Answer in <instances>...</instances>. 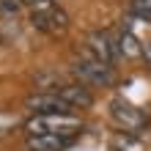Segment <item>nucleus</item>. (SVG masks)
<instances>
[{
    "mask_svg": "<svg viewBox=\"0 0 151 151\" xmlns=\"http://www.w3.org/2000/svg\"><path fill=\"white\" fill-rule=\"evenodd\" d=\"M83 129V118L74 113H44V115H30L25 124L28 135H63L74 137Z\"/></svg>",
    "mask_w": 151,
    "mask_h": 151,
    "instance_id": "obj_1",
    "label": "nucleus"
},
{
    "mask_svg": "<svg viewBox=\"0 0 151 151\" xmlns=\"http://www.w3.org/2000/svg\"><path fill=\"white\" fill-rule=\"evenodd\" d=\"M72 72H74V77L80 80V83H85V85H113V77H115L113 66L99 60L85 47L80 50V55L72 60Z\"/></svg>",
    "mask_w": 151,
    "mask_h": 151,
    "instance_id": "obj_2",
    "label": "nucleus"
},
{
    "mask_svg": "<svg viewBox=\"0 0 151 151\" xmlns=\"http://www.w3.org/2000/svg\"><path fill=\"white\" fill-rule=\"evenodd\" d=\"M30 25L41 33H50V36H63L69 30V14L60 6H55L52 0H44V3L33 6Z\"/></svg>",
    "mask_w": 151,
    "mask_h": 151,
    "instance_id": "obj_3",
    "label": "nucleus"
},
{
    "mask_svg": "<svg viewBox=\"0 0 151 151\" xmlns=\"http://www.w3.org/2000/svg\"><path fill=\"white\" fill-rule=\"evenodd\" d=\"M110 118H113V124L121 132H137V129H143L146 124H148L146 110H140L137 104L121 99V96L110 102Z\"/></svg>",
    "mask_w": 151,
    "mask_h": 151,
    "instance_id": "obj_4",
    "label": "nucleus"
},
{
    "mask_svg": "<svg viewBox=\"0 0 151 151\" xmlns=\"http://www.w3.org/2000/svg\"><path fill=\"white\" fill-rule=\"evenodd\" d=\"M25 110L30 115H44V113H72L69 104L58 91H33L25 96Z\"/></svg>",
    "mask_w": 151,
    "mask_h": 151,
    "instance_id": "obj_5",
    "label": "nucleus"
},
{
    "mask_svg": "<svg viewBox=\"0 0 151 151\" xmlns=\"http://www.w3.org/2000/svg\"><path fill=\"white\" fill-rule=\"evenodd\" d=\"M85 50H88V52H93L99 60H104V63H110V66L121 58L118 41H115V36H113L110 30H93V33H88V39H85Z\"/></svg>",
    "mask_w": 151,
    "mask_h": 151,
    "instance_id": "obj_6",
    "label": "nucleus"
},
{
    "mask_svg": "<svg viewBox=\"0 0 151 151\" xmlns=\"http://www.w3.org/2000/svg\"><path fill=\"white\" fill-rule=\"evenodd\" d=\"M74 137H63V135H28L25 137V148L28 151H63L69 148Z\"/></svg>",
    "mask_w": 151,
    "mask_h": 151,
    "instance_id": "obj_7",
    "label": "nucleus"
},
{
    "mask_svg": "<svg viewBox=\"0 0 151 151\" xmlns=\"http://www.w3.org/2000/svg\"><path fill=\"white\" fill-rule=\"evenodd\" d=\"M58 93L63 96L69 104H72V110H74V107H91V104H93V93L88 91L85 83H80V80H77V83H66V85H60V88H58Z\"/></svg>",
    "mask_w": 151,
    "mask_h": 151,
    "instance_id": "obj_8",
    "label": "nucleus"
},
{
    "mask_svg": "<svg viewBox=\"0 0 151 151\" xmlns=\"http://www.w3.org/2000/svg\"><path fill=\"white\" fill-rule=\"evenodd\" d=\"M115 41H118V50H121V58H143V44H140L137 33H132L127 28H121L115 33Z\"/></svg>",
    "mask_w": 151,
    "mask_h": 151,
    "instance_id": "obj_9",
    "label": "nucleus"
},
{
    "mask_svg": "<svg viewBox=\"0 0 151 151\" xmlns=\"http://www.w3.org/2000/svg\"><path fill=\"white\" fill-rule=\"evenodd\" d=\"M129 11H132V14H137V17H143V19H148V22H151V0H132Z\"/></svg>",
    "mask_w": 151,
    "mask_h": 151,
    "instance_id": "obj_10",
    "label": "nucleus"
},
{
    "mask_svg": "<svg viewBox=\"0 0 151 151\" xmlns=\"http://www.w3.org/2000/svg\"><path fill=\"white\" fill-rule=\"evenodd\" d=\"M143 60H146V66L151 69V41L143 44Z\"/></svg>",
    "mask_w": 151,
    "mask_h": 151,
    "instance_id": "obj_11",
    "label": "nucleus"
},
{
    "mask_svg": "<svg viewBox=\"0 0 151 151\" xmlns=\"http://www.w3.org/2000/svg\"><path fill=\"white\" fill-rule=\"evenodd\" d=\"M22 3H28V6H39V3H44V0H22Z\"/></svg>",
    "mask_w": 151,
    "mask_h": 151,
    "instance_id": "obj_12",
    "label": "nucleus"
},
{
    "mask_svg": "<svg viewBox=\"0 0 151 151\" xmlns=\"http://www.w3.org/2000/svg\"><path fill=\"white\" fill-rule=\"evenodd\" d=\"M0 44H3V39H0Z\"/></svg>",
    "mask_w": 151,
    "mask_h": 151,
    "instance_id": "obj_13",
    "label": "nucleus"
}]
</instances>
